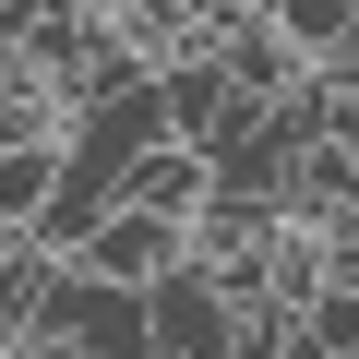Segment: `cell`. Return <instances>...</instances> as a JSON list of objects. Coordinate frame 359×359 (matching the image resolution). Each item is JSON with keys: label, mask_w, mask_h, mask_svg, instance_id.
<instances>
[{"label": "cell", "mask_w": 359, "mask_h": 359, "mask_svg": "<svg viewBox=\"0 0 359 359\" xmlns=\"http://www.w3.org/2000/svg\"><path fill=\"white\" fill-rule=\"evenodd\" d=\"M36 335H60V347H84V359H156V299H144V287H108V276H84V264H60Z\"/></svg>", "instance_id": "cell-1"}, {"label": "cell", "mask_w": 359, "mask_h": 359, "mask_svg": "<svg viewBox=\"0 0 359 359\" xmlns=\"http://www.w3.org/2000/svg\"><path fill=\"white\" fill-rule=\"evenodd\" d=\"M144 299H156V359H240V335H252L216 264H180V276H156Z\"/></svg>", "instance_id": "cell-2"}, {"label": "cell", "mask_w": 359, "mask_h": 359, "mask_svg": "<svg viewBox=\"0 0 359 359\" xmlns=\"http://www.w3.org/2000/svg\"><path fill=\"white\" fill-rule=\"evenodd\" d=\"M72 264H84V276H108V287H156V276L192 264V228H168V216H144V204H108V216H96V240H84Z\"/></svg>", "instance_id": "cell-3"}, {"label": "cell", "mask_w": 359, "mask_h": 359, "mask_svg": "<svg viewBox=\"0 0 359 359\" xmlns=\"http://www.w3.org/2000/svg\"><path fill=\"white\" fill-rule=\"evenodd\" d=\"M216 60H228V96H252V108H287V96L311 84V48H299L276 13H240V25H216Z\"/></svg>", "instance_id": "cell-4"}, {"label": "cell", "mask_w": 359, "mask_h": 359, "mask_svg": "<svg viewBox=\"0 0 359 359\" xmlns=\"http://www.w3.org/2000/svg\"><path fill=\"white\" fill-rule=\"evenodd\" d=\"M120 204H144V216H168V228H204V204H216L204 144H144V156L120 168Z\"/></svg>", "instance_id": "cell-5"}, {"label": "cell", "mask_w": 359, "mask_h": 359, "mask_svg": "<svg viewBox=\"0 0 359 359\" xmlns=\"http://www.w3.org/2000/svg\"><path fill=\"white\" fill-rule=\"evenodd\" d=\"M156 108H168V132H180V144H216V120L240 108V96H228V60H216V48L156 60Z\"/></svg>", "instance_id": "cell-6"}, {"label": "cell", "mask_w": 359, "mask_h": 359, "mask_svg": "<svg viewBox=\"0 0 359 359\" xmlns=\"http://www.w3.org/2000/svg\"><path fill=\"white\" fill-rule=\"evenodd\" d=\"M264 13H276V25L311 48V72H323V60L347 48V25H359V0H264Z\"/></svg>", "instance_id": "cell-7"}, {"label": "cell", "mask_w": 359, "mask_h": 359, "mask_svg": "<svg viewBox=\"0 0 359 359\" xmlns=\"http://www.w3.org/2000/svg\"><path fill=\"white\" fill-rule=\"evenodd\" d=\"M48 13H60V0H0V48H25V36H36Z\"/></svg>", "instance_id": "cell-8"}, {"label": "cell", "mask_w": 359, "mask_h": 359, "mask_svg": "<svg viewBox=\"0 0 359 359\" xmlns=\"http://www.w3.org/2000/svg\"><path fill=\"white\" fill-rule=\"evenodd\" d=\"M240 359H299V347H287V323H252V335H240Z\"/></svg>", "instance_id": "cell-9"}, {"label": "cell", "mask_w": 359, "mask_h": 359, "mask_svg": "<svg viewBox=\"0 0 359 359\" xmlns=\"http://www.w3.org/2000/svg\"><path fill=\"white\" fill-rule=\"evenodd\" d=\"M25 359H84V347H60V335H36V347H25Z\"/></svg>", "instance_id": "cell-10"}, {"label": "cell", "mask_w": 359, "mask_h": 359, "mask_svg": "<svg viewBox=\"0 0 359 359\" xmlns=\"http://www.w3.org/2000/svg\"><path fill=\"white\" fill-rule=\"evenodd\" d=\"M84 13H132V0H84Z\"/></svg>", "instance_id": "cell-11"}]
</instances>
